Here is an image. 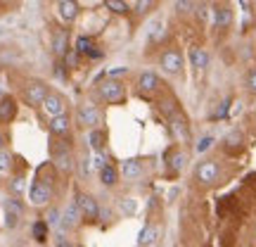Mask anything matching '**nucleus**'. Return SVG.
<instances>
[{"mask_svg":"<svg viewBox=\"0 0 256 247\" xmlns=\"http://www.w3.org/2000/svg\"><path fill=\"white\" fill-rule=\"evenodd\" d=\"M48 95H50V88H48L46 81H31L24 88V98H26L28 105H43V100H46Z\"/></svg>","mask_w":256,"mask_h":247,"instance_id":"obj_8","label":"nucleus"},{"mask_svg":"<svg viewBox=\"0 0 256 247\" xmlns=\"http://www.w3.org/2000/svg\"><path fill=\"white\" fill-rule=\"evenodd\" d=\"M183 166H185V152L176 150V152L168 155V169H171V171H180Z\"/></svg>","mask_w":256,"mask_h":247,"instance_id":"obj_27","label":"nucleus"},{"mask_svg":"<svg viewBox=\"0 0 256 247\" xmlns=\"http://www.w3.org/2000/svg\"><path fill=\"white\" fill-rule=\"evenodd\" d=\"M55 247H76V245H72L66 238H57V245Z\"/></svg>","mask_w":256,"mask_h":247,"instance_id":"obj_40","label":"nucleus"},{"mask_svg":"<svg viewBox=\"0 0 256 247\" xmlns=\"http://www.w3.org/2000/svg\"><path fill=\"white\" fill-rule=\"evenodd\" d=\"M142 171H145V164H142L140 159H126V162L121 164V174H124V178H128V181L140 178Z\"/></svg>","mask_w":256,"mask_h":247,"instance_id":"obj_16","label":"nucleus"},{"mask_svg":"<svg viewBox=\"0 0 256 247\" xmlns=\"http://www.w3.org/2000/svg\"><path fill=\"white\" fill-rule=\"evenodd\" d=\"M192 8H197V5H194V3H183V0L176 3V10H178V12H192Z\"/></svg>","mask_w":256,"mask_h":247,"instance_id":"obj_38","label":"nucleus"},{"mask_svg":"<svg viewBox=\"0 0 256 247\" xmlns=\"http://www.w3.org/2000/svg\"><path fill=\"white\" fill-rule=\"evenodd\" d=\"M104 143H107V133H104L102 128L88 131V145H90L95 152H104Z\"/></svg>","mask_w":256,"mask_h":247,"instance_id":"obj_20","label":"nucleus"},{"mask_svg":"<svg viewBox=\"0 0 256 247\" xmlns=\"http://www.w3.org/2000/svg\"><path fill=\"white\" fill-rule=\"evenodd\" d=\"M164 34H166V29H164V22H162V19L150 22V27H147V41H150V43H159Z\"/></svg>","mask_w":256,"mask_h":247,"instance_id":"obj_22","label":"nucleus"},{"mask_svg":"<svg viewBox=\"0 0 256 247\" xmlns=\"http://www.w3.org/2000/svg\"><path fill=\"white\" fill-rule=\"evenodd\" d=\"M92 38H88V36H78L76 38V46H74V50L78 53V55H88L90 57V53H92Z\"/></svg>","mask_w":256,"mask_h":247,"instance_id":"obj_25","label":"nucleus"},{"mask_svg":"<svg viewBox=\"0 0 256 247\" xmlns=\"http://www.w3.org/2000/svg\"><path fill=\"white\" fill-rule=\"evenodd\" d=\"M218 174H220V166L214 162V159H204V162H200V166H197V171H194V176H197V181H200L202 185H211L218 181Z\"/></svg>","mask_w":256,"mask_h":247,"instance_id":"obj_6","label":"nucleus"},{"mask_svg":"<svg viewBox=\"0 0 256 247\" xmlns=\"http://www.w3.org/2000/svg\"><path fill=\"white\" fill-rule=\"evenodd\" d=\"M81 174L83 176H90L92 174V159H90V157H83V159H81Z\"/></svg>","mask_w":256,"mask_h":247,"instance_id":"obj_36","label":"nucleus"},{"mask_svg":"<svg viewBox=\"0 0 256 247\" xmlns=\"http://www.w3.org/2000/svg\"><path fill=\"white\" fill-rule=\"evenodd\" d=\"M171 131H174V136L180 140V143H190V124H188V117H185L183 112H171Z\"/></svg>","mask_w":256,"mask_h":247,"instance_id":"obj_7","label":"nucleus"},{"mask_svg":"<svg viewBox=\"0 0 256 247\" xmlns=\"http://www.w3.org/2000/svg\"><path fill=\"white\" fill-rule=\"evenodd\" d=\"M159 64H162V69L166 74H180L183 72V55L178 50H166L162 60H159Z\"/></svg>","mask_w":256,"mask_h":247,"instance_id":"obj_9","label":"nucleus"},{"mask_svg":"<svg viewBox=\"0 0 256 247\" xmlns=\"http://www.w3.org/2000/svg\"><path fill=\"white\" fill-rule=\"evenodd\" d=\"M244 86H247L249 93H256V69H252V72L247 74V79H244Z\"/></svg>","mask_w":256,"mask_h":247,"instance_id":"obj_35","label":"nucleus"},{"mask_svg":"<svg viewBox=\"0 0 256 247\" xmlns=\"http://www.w3.org/2000/svg\"><path fill=\"white\" fill-rule=\"evenodd\" d=\"M17 117V102L12 95H5V98H0V121L2 124H8Z\"/></svg>","mask_w":256,"mask_h":247,"instance_id":"obj_17","label":"nucleus"},{"mask_svg":"<svg viewBox=\"0 0 256 247\" xmlns=\"http://www.w3.org/2000/svg\"><path fill=\"white\" fill-rule=\"evenodd\" d=\"M43 112H46L50 119H55V117H60V114H66V105H64V98L62 95H57V93H50L46 100H43Z\"/></svg>","mask_w":256,"mask_h":247,"instance_id":"obj_10","label":"nucleus"},{"mask_svg":"<svg viewBox=\"0 0 256 247\" xmlns=\"http://www.w3.org/2000/svg\"><path fill=\"white\" fill-rule=\"evenodd\" d=\"M69 31L66 29H57L55 34H52V53L57 57H66L69 53Z\"/></svg>","mask_w":256,"mask_h":247,"instance_id":"obj_12","label":"nucleus"},{"mask_svg":"<svg viewBox=\"0 0 256 247\" xmlns=\"http://www.w3.org/2000/svg\"><path fill=\"white\" fill-rule=\"evenodd\" d=\"M90 159H92V169H98V171H102L104 166H110V159L104 157V152H95Z\"/></svg>","mask_w":256,"mask_h":247,"instance_id":"obj_31","label":"nucleus"},{"mask_svg":"<svg viewBox=\"0 0 256 247\" xmlns=\"http://www.w3.org/2000/svg\"><path fill=\"white\" fill-rule=\"evenodd\" d=\"M76 121H78L81 126H86L88 131L98 128V124L102 121L100 107L92 105V102H83V105H78V110H76Z\"/></svg>","mask_w":256,"mask_h":247,"instance_id":"obj_2","label":"nucleus"},{"mask_svg":"<svg viewBox=\"0 0 256 247\" xmlns=\"http://www.w3.org/2000/svg\"><path fill=\"white\" fill-rule=\"evenodd\" d=\"M24 188H26V183H24V178H22V176H17V178H12V181H10V190L12 192H24Z\"/></svg>","mask_w":256,"mask_h":247,"instance_id":"obj_34","label":"nucleus"},{"mask_svg":"<svg viewBox=\"0 0 256 247\" xmlns=\"http://www.w3.org/2000/svg\"><path fill=\"white\" fill-rule=\"evenodd\" d=\"M76 207H78V211H81L83 221H95L100 219V204H98V200L92 197V195H88V192H76V202H74Z\"/></svg>","mask_w":256,"mask_h":247,"instance_id":"obj_3","label":"nucleus"},{"mask_svg":"<svg viewBox=\"0 0 256 247\" xmlns=\"http://www.w3.org/2000/svg\"><path fill=\"white\" fill-rule=\"evenodd\" d=\"M48 230H50V226H48L46 221H36V223L31 226V233H34V238H36L38 242H46L48 240Z\"/></svg>","mask_w":256,"mask_h":247,"instance_id":"obj_28","label":"nucleus"},{"mask_svg":"<svg viewBox=\"0 0 256 247\" xmlns=\"http://www.w3.org/2000/svg\"><path fill=\"white\" fill-rule=\"evenodd\" d=\"M232 24V10L220 5V8L214 10V27L216 29H228Z\"/></svg>","mask_w":256,"mask_h":247,"instance_id":"obj_19","label":"nucleus"},{"mask_svg":"<svg viewBox=\"0 0 256 247\" xmlns=\"http://www.w3.org/2000/svg\"><path fill=\"white\" fill-rule=\"evenodd\" d=\"M22 216H24V207H22L17 200L5 202V226H8V228L19 226V219H22Z\"/></svg>","mask_w":256,"mask_h":247,"instance_id":"obj_11","label":"nucleus"},{"mask_svg":"<svg viewBox=\"0 0 256 247\" xmlns=\"http://www.w3.org/2000/svg\"><path fill=\"white\" fill-rule=\"evenodd\" d=\"M190 62L194 69H206L209 67V53L204 48H192L190 50Z\"/></svg>","mask_w":256,"mask_h":247,"instance_id":"obj_21","label":"nucleus"},{"mask_svg":"<svg viewBox=\"0 0 256 247\" xmlns=\"http://www.w3.org/2000/svg\"><path fill=\"white\" fill-rule=\"evenodd\" d=\"M104 8L114 12V15H124V12H128V3H124V0H107Z\"/></svg>","mask_w":256,"mask_h":247,"instance_id":"obj_29","label":"nucleus"},{"mask_svg":"<svg viewBox=\"0 0 256 247\" xmlns=\"http://www.w3.org/2000/svg\"><path fill=\"white\" fill-rule=\"evenodd\" d=\"M98 95H100L104 102H110V105H121V102L126 100V86L119 81V79H102L98 83Z\"/></svg>","mask_w":256,"mask_h":247,"instance_id":"obj_1","label":"nucleus"},{"mask_svg":"<svg viewBox=\"0 0 256 247\" xmlns=\"http://www.w3.org/2000/svg\"><path fill=\"white\" fill-rule=\"evenodd\" d=\"M214 143H216V138H214V136H204L200 143H197V152H200V155H202V152H206Z\"/></svg>","mask_w":256,"mask_h":247,"instance_id":"obj_33","label":"nucleus"},{"mask_svg":"<svg viewBox=\"0 0 256 247\" xmlns=\"http://www.w3.org/2000/svg\"><path fill=\"white\" fill-rule=\"evenodd\" d=\"M50 200H52V188L43 183V181H34L31 188H28V202L34 207H46Z\"/></svg>","mask_w":256,"mask_h":247,"instance_id":"obj_5","label":"nucleus"},{"mask_svg":"<svg viewBox=\"0 0 256 247\" xmlns=\"http://www.w3.org/2000/svg\"><path fill=\"white\" fill-rule=\"evenodd\" d=\"M133 8H136V12H147V10L152 8V3H145V0H138V3H133Z\"/></svg>","mask_w":256,"mask_h":247,"instance_id":"obj_37","label":"nucleus"},{"mask_svg":"<svg viewBox=\"0 0 256 247\" xmlns=\"http://www.w3.org/2000/svg\"><path fill=\"white\" fill-rule=\"evenodd\" d=\"M50 152H52V164L64 171V174H69L74 166V159H72V147L64 145V143H55V145L50 147Z\"/></svg>","mask_w":256,"mask_h":247,"instance_id":"obj_4","label":"nucleus"},{"mask_svg":"<svg viewBox=\"0 0 256 247\" xmlns=\"http://www.w3.org/2000/svg\"><path fill=\"white\" fill-rule=\"evenodd\" d=\"M156 238V228L150 223V226H145V228L140 230V235H138V245L140 247H145V245H152Z\"/></svg>","mask_w":256,"mask_h":247,"instance_id":"obj_24","label":"nucleus"},{"mask_svg":"<svg viewBox=\"0 0 256 247\" xmlns=\"http://www.w3.org/2000/svg\"><path fill=\"white\" fill-rule=\"evenodd\" d=\"M119 209L124 216H133L138 211V200L136 197H121L119 200Z\"/></svg>","mask_w":256,"mask_h":247,"instance_id":"obj_26","label":"nucleus"},{"mask_svg":"<svg viewBox=\"0 0 256 247\" xmlns=\"http://www.w3.org/2000/svg\"><path fill=\"white\" fill-rule=\"evenodd\" d=\"M81 221H83V216H81V211H78V207H76V204H69V207L62 211V223H60V226H62L64 230H72V228H76Z\"/></svg>","mask_w":256,"mask_h":247,"instance_id":"obj_15","label":"nucleus"},{"mask_svg":"<svg viewBox=\"0 0 256 247\" xmlns=\"http://www.w3.org/2000/svg\"><path fill=\"white\" fill-rule=\"evenodd\" d=\"M50 133L52 136H69L72 133V117L69 114H60V117H55V119H50Z\"/></svg>","mask_w":256,"mask_h":247,"instance_id":"obj_14","label":"nucleus"},{"mask_svg":"<svg viewBox=\"0 0 256 247\" xmlns=\"http://www.w3.org/2000/svg\"><path fill=\"white\" fill-rule=\"evenodd\" d=\"M100 183L107 185V188H112V185L119 183V171H116V166H104L100 171Z\"/></svg>","mask_w":256,"mask_h":247,"instance_id":"obj_23","label":"nucleus"},{"mask_svg":"<svg viewBox=\"0 0 256 247\" xmlns=\"http://www.w3.org/2000/svg\"><path fill=\"white\" fill-rule=\"evenodd\" d=\"M228 105H230V100L220 102V107H218V112H216V117H223V114H226V112H228Z\"/></svg>","mask_w":256,"mask_h":247,"instance_id":"obj_39","label":"nucleus"},{"mask_svg":"<svg viewBox=\"0 0 256 247\" xmlns=\"http://www.w3.org/2000/svg\"><path fill=\"white\" fill-rule=\"evenodd\" d=\"M159 88V76L154 72H142L138 76V91L142 95H152Z\"/></svg>","mask_w":256,"mask_h":247,"instance_id":"obj_13","label":"nucleus"},{"mask_svg":"<svg viewBox=\"0 0 256 247\" xmlns=\"http://www.w3.org/2000/svg\"><path fill=\"white\" fill-rule=\"evenodd\" d=\"M10 166H12V155L10 152H0V174H5V171H10Z\"/></svg>","mask_w":256,"mask_h":247,"instance_id":"obj_32","label":"nucleus"},{"mask_svg":"<svg viewBox=\"0 0 256 247\" xmlns=\"http://www.w3.org/2000/svg\"><path fill=\"white\" fill-rule=\"evenodd\" d=\"M43 221H46L48 226H60V223H62V211L57 209V207H52V209H48Z\"/></svg>","mask_w":256,"mask_h":247,"instance_id":"obj_30","label":"nucleus"},{"mask_svg":"<svg viewBox=\"0 0 256 247\" xmlns=\"http://www.w3.org/2000/svg\"><path fill=\"white\" fill-rule=\"evenodd\" d=\"M57 12H60V17L64 22H74V19L78 17V3H74V0H60L57 3Z\"/></svg>","mask_w":256,"mask_h":247,"instance_id":"obj_18","label":"nucleus"},{"mask_svg":"<svg viewBox=\"0 0 256 247\" xmlns=\"http://www.w3.org/2000/svg\"><path fill=\"white\" fill-rule=\"evenodd\" d=\"M2 145H5V138H2V133H0V152H2Z\"/></svg>","mask_w":256,"mask_h":247,"instance_id":"obj_41","label":"nucleus"}]
</instances>
